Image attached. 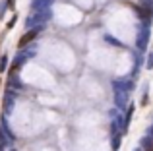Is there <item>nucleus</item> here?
<instances>
[{
  "label": "nucleus",
  "instance_id": "obj_1",
  "mask_svg": "<svg viewBox=\"0 0 153 151\" xmlns=\"http://www.w3.org/2000/svg\"><path fill=\"white\" fill-rule=\"evenodd\" d=\"M31 37H35V33H27V35H25V37H23V39H22V45H25V43H27V41H29V39H31Z\"/></svg>",
  "mask_w": 153,
  "mask_h": 151
}]
</instances>
